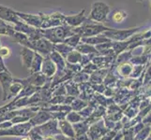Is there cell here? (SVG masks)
Wrapping results in <instances>:
<instances>
[{
	"mask_svg": "<svg viewBox=\"0 0 151 140\" xmlns=\"http://www.w3.org/2000/svg\"><path fill=\"white\" fill-rule=\"evenodd\" d=\"M110 28H108L101 23H97L94 21L91 20H86L84 23H82V26L76 27L73 29L72 32H75L78 35L83 36V37H91V36L99 35L100 33H103L104 31H107Z\"/></svg>",
	"mask_w": 151,
	"mask_h": 140,
	"instance_id": "cell-1",
	"label": "cell"
},
{
	"mask_svg": "<svg viewBox=\"0 0 151 140\" xmlns=\"http://www.w3.org/2000/svg\"><path fill=\"white\" fill-rule=\"evenodd\" d=\"M110 7L103 2H94L91 7L89 20L98 23H104L107 21L108 14L110 13Z\"/></svg>",
	"mask_w": 151,
	"mask_h": 140,
	"instance_id": "cell-2",
	"label": "cell"
},
{
	"mask_svg": "<svg viewBox=\"0 0 151 140\" xmlns=\"http://www.w3.org/2000/svg\"><path fill=\"white\" fill-rule=\"evenodd\" d=\"M70 27H56L54 29H47V30H40V32L41 35L45 36L48 39L56 43V42H62L64 39L68 37L73 34Z\"/></svg>",
	"mask_w": 151,
	"mask_h": 140,
	"instance_id": "cell-3",
	"label": "cell"
},
{
	"mask_svg": "<svg viewBox=\"0 0 151 140\" xmlns=\"http://www.w3.org/2000/svg\"><path fill=\"white\" fill-rule=\"evenodd\" d=\"M138 29H139V27H135V28L128 29V30H117V29H111L110 28L107 31H104L103 36L104 37L110 38L111 39L122 41L124 39L128 38L129 37H132V36L136 32Z\"/></svg>",
	"mask_w": 151,
	"mask_h": 140,
	"instance_id": "cell-4",
	"label": "cell"
},
{
	"mask_svg": "<svg viewBox=\"0 0 151 140\" xmlns=\"http://www.w3.org/2000/svg\"><path fill=\"white\" fill-rule=\"evenodd\" d=\"M27 47L31 50H38L42 54H48L52 53V50H53V44H51V42L42 38L36 40H29Z\"/></svg>",
	"mask_w": 151,
	"mask_h": 140,
	"instance_id": "cell-5",
	"label": "cell"
},
{
	"mask_svg": "<svg viewBox=\"0 0 151 140\" xmlns=\"http://www.w3.org/2000/svg\"><path fill=\"white\" fill-rule=\"evenodd\" d=\"M32 124L27 122L25 124H20L18 126L12 127L8 130H2L0 132V136H25V134L27 133L28 130H30Z\"/></svg>",
	"mask_w": 151,
	"mask_h": 140,
	"instance_id": "cell-6",
	"label": "cell"
},
{
	"mask_svg": "<svg viewBox=\"0 0 151 140\" xmlns=\"http://www.w3.org/2000/svg\"><path fill=\"white\" fill-rule=\"evenodd\" d=\"M0 20L9 21V22L14 23L15 24L23 22V21L18 17L16 11H14V10H12L9 8L1 6V5H0Z\"/></svg>",
	"mask_w": 151,
	"mask_h": 140,
	"instance_id": "cell-7",
	"label": "cell"
},
{
	"mask_svg": "<svg viewBox=\"0 0 151 140\" xmlns=\"http://www.w3.org/2000/svg\"><path fill=\"white\" fill-rule=\"evenodd\" d=\"M16 14L23 22H25V23L28 25H33V26H36V27L41 26L42 19H41L40 15L27 14V13H21V12H16Z\"/></svg>",
	"mask_w": 151,
	"mask_h": 140,
	"instance_id": "cell-8",
	"label": "cell"
},
{
	"mask_svg": "<svg viewBox=\"0 0 151 140\" xmlns=\"http://www.w3.org/2000/svg\"><path fill=\"white\" fill-rule=\"evenodd\" d=\"M13 81L12 76L8 71H3L0 72V84L2 85L3 88V100L7 99L8 93H9V88L12 85Z\"/></svg>",
	"mask_w": 151,
	"mask_h": 140,
	"instance_id": "cell-9",
	"label": "cell"
},
{
	"mask_svg": "<svg viewBox=\"0 0 151 140\" xmlns=\"http://www.w3.org/2000/svg\"><path fill=\"white\" fill-rule=\"evenodd\" d=\"M86 9H83L81 12H79L76 15H72V16H65L64 17V23H67L70 26L78 27L86 20L85 16Z\"/></svg>",
	"mask_w": 151,
	"mask_h": 140,
	"instance_id": "cell-10",
	"label": "cell"
},
{
	"mask_svg": "<svg viewBox=\"0 0 151 140\" xmlns=\"http://www.w3.org/2000/svg\"><path fill=\"white\" fill-rule=\"evenodd\" d=\"M34 54L35 53L32 50L29 48H25V47H24L22 50H21V58H22L23 65L27 67V68H29L31 64H32Z\"/></svg>",
	"mask_w": 151,
	"mask_h": 140,
	"instance_id": "cell-11",
	"label": "cell"
},
{
	"mask_svg": "<svg viewBox=\"0 0 151 140\" xmlns=\"http://www.w3.org/2000/svg\"><path fill=\"white\" fill-rule=\"evenodd\" d=\"M112 15H113V16H112L113 22L117 23H120L124 22V21L126 20L127 17H128L127 12L124 11V10H122V9H116L113 12Z\"/></svg>",
	"mask_w": 151,
	"mask_h": 140,
	"instance_id": "cell-12",
	"label": "cell"
},
{
	"mask_svg": "<svg viewBox=\"0 0 151 140\" xmlns=\"http://www.w3.org/2000/svg\"><path fill=\"white\" fill-rule=\"evenodd\" d=\"M59 125H60V129L63 134H65L66 136H75L74 134V130L73 128L71 127V125L69 123V122H66V121H63V122H59Z\"/></svg>",
	"mask_w": 151,
	"mask_h": 140,
	"instance_id": "cell-13",
	"label": "cell"
},
{
	"mask_svg": "<svg viewBox=\"0 0 151 140\" xmlns=\"http://www.w3.org/2000/svg\"><path fill=\"white\" fill-rule=\"evenodd\" d=\"M42 71L47 76H52L55 71V66L50 59H45L42 65Z\"/></svg>",
	"mask_w": 151,
	"mask_h": 140,
	"instance_id": "cell-14",
	"label": "cell"
},
{
	"mask_svg": "<svg viewBox=\"0 0 151 140\" xmlns=\"http://www.w3.org/2000/svg\"><path fill=\"white\" fill-rule=\"evenodd\" d=\"M14 28L9 26L7 23H5L3 20H0V35H5V36H9V37H12L14 33Z\"/></svg>",
	"mask_w": 151,
	"mask_h": 140,
	"instance_id": "cell-15",
	"label": "cell"
},
{
	"mask_svg": "<svg viewBox=\"0 0 151 140\" xmlns=\"http://www.w3.org/2000/svg\"><path fill=\"white\" fill-rule=\"evenodd\" d=\"M41 61H42V58L40 57V54L35 53L34 54V58L32 61V64H31L30 67H31V72H38L40 68V65H41Z\"/></svg>",
	"mask_w": 151,
	"mask_h": 140,
	"instance_id": "cell-16",
	"label": "cell"
},
{
	"mask_svg": "<svg viewBox=\"0 0 151 140\" xmlns=\"http://www.w3.org/2000/svg\"><path fill=\"white\" fill-rule=\"evenodd\" d=\"M50 119V116L48 115L47 113L44 112H40L37 116H36L32 121H31V124L34 125V124H40V123H43L44 122L48 121Z\"/></svg>",
	"mask_w": 151,
	"mask_h": 140,
	"instance_id": "cell-17",
	"label": "cell"
},
{
	"mask_svg": "<svg viewBox=\"0 0 151 140\" xmlns=\"http://www.w3.org/2000/svg\"><path fill=\"white\" fill-rule=\"evenodd\" d=\"M83 41L87 43H91V44H97V43H101V42H107L109 41L108 38H106L104 36H101V37H93L91 38H84Z\"/></svg>",
	"mask_w": 151,
	"mask_h": 140,
	"instance_id": "cell-18",
	"label": "cell"
},
{
	"mask_svg": "<svg viewBox=\"0 0 151 140\" xmlns=\"http://www.w3.org/2000/svg\"><path fill=\"white\" fill-rule=\"evenodd\" d=\"M80 38H81V36L77 34V35H74V36H71V37H70V38H67L66 39H64V42L67 43L68 45L74 47V46H76L78 43H79Z\"/></svg>",
	"mask_w": 151,
	"mask_h": 140,
	"instance_id": "cell-19",
	"label": "cell"
},
{
	"mask_svg": "<svg viewBox=\"0 0 151 140\" xmlns=\"http://www.w3.org/2000/svg\"><path fill=\"white\" fill-rule=\"evenodd\" d=\"M12 54V50L9 48V47H0V58L1 59H5V58H8V57L10 56Z\"/></svg>",
	"mask_w": 151,
	"mask_h": 140,
	"instance_id": "cell-20",
	"label": "cell"
},
{
	"mask_svg": "<svg viewBox=\"0 0 151 140\" xmlns=\"http://www.w3.org/2000/svg\"><path fill=\"white\" fill-rule=\"evenodd\" d=\"M81 55L77 53V51H71V53L68 55V61L71 62V63H77L78 61H80Z\"/></svg>",
	"mask_w": 151,
	"mask_h": 140,
	"instance_id": "cell-21",
	"label": "cell"
},
{
	"mask_svg": "<svg viewBox=\"0 0 151 140\" xmlns=\"http://www.w3.org/2000/svg\"><path fill=\"white\" fill-rule=\"evenodd\" d=\"M80 51H82L83 53H96V50L94 48H92V47H89L86 44H84L82 46H79L77 48Z\"/></svg>",
	"mask_w": 151,
	"mask_h": 140,
	"instance_id": "cell-22",
	"label": "cell"
},
{
	"mask_svg": "<svg viewBox=\"0 0 151 140\" xmlns=\"http://www.w3.org/2000/svg\"><path fill=\"white\" fill-rule=\"evenodd\" d=\"M68 121L72 122H77L81 121V117L78 115V114H74V113H70L68 115Z\"/></svg>",
	"mask_w": 151,
	"mask_h": 140,
	"instance_id": "cell-23",
	"label": "cell"
},
{
	"mask_svg": "<svg viewBox=\"0 0 151 140\" xmlns=\"http://www.w3.org/2000/svg\"><path fill=\"white\" fill-rule=\"evenodd\" d=\"M3 71H8V69H7V67L5 66V65H4L3 59L0 58V72H3Z\"/></svg>",
	"mask_w": 151,
	"mask_h": 140,
	"instance_id": "cell-24",
	"label": "cell"
},
{
	"mask_svg": "<svg viewBox=\"0 0 151 140\" xmlns=\"http://www.w3.org/2000/svg\"><path fill=\"white\" fill-rule=\"evenodd\" d=\"M23 140H31V139H30V138H28V137H24Z\"/></svg>",
	"mask_w": 151,
	"mask_h": 140,
	"instance_id": "cell-25",
	"label": "cell"
},
{
	"mask_svg": "<svg viewBox=\"0 0 151 140\" xmlns=\"http://www.w3.org/2000/svg\"><path fill=\"white\" fill-rule=\"evenodd\" d=\"M137 1H143V0H137Z\"/></svg>",
	"mask_w": 151,
	"mask_h": 140,
	"instance_id": "cell-26",
	"label": "cell"
},
{
	"mask_svg": "<svg viewBox=\"0 0 151 140\" xmlns=\"http://www.w3.org/2000/svg\"><path fill=\"white\" fill-rule=\"evenodd\" d=\"M0 47H1V46H0Z\"/></svg>",
	"mask_w": 151,
	"mask_h": 140,
	"instance_id": "cell-27",
	"label": "cell"
}]
</instances>
